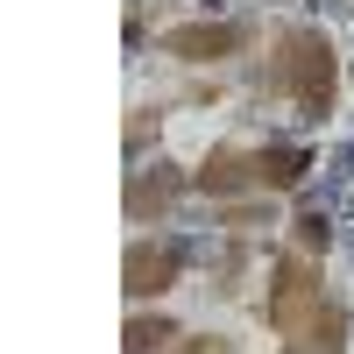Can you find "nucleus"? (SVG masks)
Segmentation results:
<instances>
[{
	"label": "nucleus",
	"instance_id": "f257e3e1",
	"mask_svg": "<svg viewBox=\"0 0 354 354\" xmlns=\"http://www.w3.org/2000/svg\"><path fill=\"white\" fill-rule=\"evenodd\" d=\"M262 319H270V333L283 340V354H347V305L326 298L312 255H283L270 270Z\"/></svg>",
	"mask_w": 354,
	"mask_h": 354
},
{
	"label": "nucleus",
	"instance_id": "f03ea898",
	"mask_svg": "<svg viewBox=\"0 0 354 354\" xmlns=\"http://www.w3.org/2000/svg\"><path fill=\"white\" fill-rule=\"evenodd\" d=\"M333 85H340V64H333V43L319 28L290 21L283 36L270 43V64H262V93H277L305 113V121H326L333 113Z\"/></svg>",
	"mask_w": 354,
	"mask_h": 354
},
{
	"label": "nucleus",
	"instance_id": "7ed1b4c3",
	"mask_svg": "<svg viewBox=\"0 0 354 354\" xmlns=\"http://www.w3.org/2000/svg\"><path fill=\"white\" fill-rule=\"evenodd\" d=\"M163 57H177V64H227V57L248 50V21H177L156 36Z\"/></svg>",
	"mask_w": 354,
	"mask_h": 354
},
{
	"label": "nucleus",
	"instance_id": "20e7f679",
	"mask_svg": "<svg viewBox=\"0 0 354 354\" xmlns=\"http://www.w3.org/2000/svg\"><path fill=\"white\" fill-rule=\"evenodd\" d=\"M177 277H185V241H128V255H121V290H128L135 305L163 298Z\"/></svg>",
	"mask_w": 354,
	"mask_h": 354
},
{
	"label": "nucleus",
	"instance_id": "39448f33",
	"mask_svg": "<svg viewBox=\"0 0 354 354\" xmlns=\"http://www.w3.org/2000/svg\"><path fill=\"white\" fill-rule=\"evenodd\" d=\"M192 177H198V192H213V198H234V192H262V177H255V149H241V142H220V149L205 156Z\"/></svg>",
	"mask_w": 354,
	"mask_h": 354
},
{
	"label": "nucleus",
	"instance_id": "423d86ee",
	"mask_svg": "<svg viewBox=\"0 0 354 354\" xmlns=\"http://www.w3.org/2000/svg\"><path fill=\"white\" fill-rule=\"evenodd\" d=\"M305 170H312V149H305V142H262V149H255L262 198H277V192H298V185H305Z\"/></svg>",
	"mask_w": 354,
	"mask_h": 354
},
{
	"label": "nucleus",
	"instance_id": "0eeeda50",
	"mask_svg": "<svg viewBox=\"0 0 354 354\" xmlns=\"http://www.w3.org/2000/svg\"><path fill=\"white\" fill-rule=\"evenodd\" d=\"M198 185V177H185L177 163H156V170H135L128 177V220H149V213H170V198Z\"/></svg>",
	"mask_w": 354,
	"mask_h": 354
},
{
	"label": "nucleus",
	"instance_id": "6e6552de",
	"mask_svg": "<svg viewBox=\"0 0 354 354\" xmlns=\"http://www.w3.org/2000/svg\"><path fill=\"white\" fill-rule=\"evenodd\" d=\"M177 333H185L177 319H163V312H135L128 326H121V354H156V347H170Z\"/></svg>",
	"mask_w": 354,
	"mask_h": 354
},
{
	"label": "nucleus",
	"instance_id": "1a4fd4ad",
	"mask_svg": "<svg viewBox=\"0 0 354 354\" xmlns=\"http://www.w3.org/2000/svg\"><path fill=\"white\" fill-rule=\"evenodd\" d=\"M290 241H298V255H326V248H333L326 213H298V220H290Z\"/></svg>",
	"mask_w": 354,
	"mask_h": 354
},
{
	"label": "nucleus",
	"instance_id": "9d476101",
	"mask_svg": "<svg viewBox=\"0 0 354 354\" xmlns=\"http://www.w3.org/2000/svg\"><path fill=\"white\" fill-rule=\"evenodd\" d=\"M170 354H227V340H198V333H177Z\"/></svg>",
	"mask_w": 354,
	"mask_h": 354
}]
</instances>
